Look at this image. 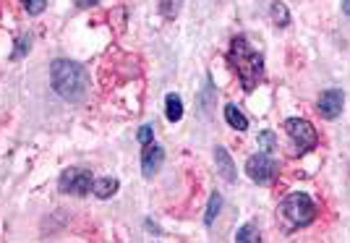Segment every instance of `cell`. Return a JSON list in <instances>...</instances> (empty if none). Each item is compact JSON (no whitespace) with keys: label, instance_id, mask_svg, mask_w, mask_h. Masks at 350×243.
Segmentation results:
<instances>
[{"label":"cell","instance_id":"obj_7","mask_svg":"<svg viewBox=\"0 0 350 243\" xmlns=\"http://www.w3.org/2000/svg\"><path fill=\"white\" fill-rule=\"evenodd\" d=\"M342 105H345L342 89H327L319 97V102H317V113L321 118H327V120H335L337 115L342 113Z\"/></svg>","mask_w":350,"mask_h":243},{"label":"cell","instance_id":"obj_4","mask_svg":"<svg viewBox=\"0 0 350 243\" xmlns=\"http://www.w3.org/2000/svg\"><path fill=\"white\" fill-rule=\"evenodd\" d=\"M285 133L291 139L293 157H301V155L314 152L317 144H319V133H317V129L308 123L306 118H288L285 120Z\"/></svg>","mask_w":350,"mask_h":243},{"label":"cell","instance_id":"obj_19","mask_svg":"<svg viewBox=\"0 0 350 243\" xmlns=\"http://www.w3.org/2000/svg\"><path fill=\"white\" fill-rule=\"evenodd\" d=\"M21 5H24V11L29 16H40L47 8V0H21Z\"/></svg>","mask_w":350,"mask_h":243},{"label":"cell","instance_id":"obj_17","mask_svg":"<svg viewBox=\"0 0 350 243\" xmlns=\"http://www.w3.org/2000/svg\"><path fill=\"white\" fill-rule=\"evenodd\" d=\"M29 44H31L29 34H21V37H18V42H16V50L11 53V57H14V60H21V57H24L31 50Z\"/></svg>","mask_w":350,"mask_h":243},{"label":"cell","instance_id":"obj_3","mask_svg":"<svg viewBox=\"0 0 350 243\" xmlns=\"http://www.w3.org/2000/svg\"><path fill=\"white\" fill-rule=\"evenodd\" d=\"M314 217H317V204H314V199H311L308 194H304V191L288 194L278 207V220L285 225L288 233L308 228V225L314 222Z\"/></svg>","mask_w":350,"mask_h":243},{"label":"cell","instance_id":"obj_2","mask_svg":"<svg viewBox=\"0 0 350 243\" xmlns=\"http://www.w3.org/2000/svg\"><path fill=\"white\" fill-rule=\"evenodd\" d=\"M50 84L60 100L84 102L89 94V71L71 57H58L50 63Z\"/></svg>","mask_w":350,"mask_h":243},{"label":"cell","instance_id":"obj_6","mask_svg":"<svg viewBox=\"0 0 350 243\" xmlns=\"http://www.w3.org/2000/svg\"><path fill=\"white\" fill-rule=\"evenodd\" d=\"M246 175L254 183H259V186H269V183H275V178L280 175L278 159L272 157L269 152H259V155L246 159Z\"/></svg>","mask_w":350,"mask_h":243},{"label":"cell","instance_id":"obj_8","mask_svg":"<svg viewBox=\"0 0 350 243\" xmlns=\"http://www.w3.org/2000/svg\"><path fill=\"white\" fill-rule=\"evenodd\" d=\"M162 162H165V149L160 144H146L144 152H142V172L146 178H154L160 172Z\"/></svg>","mask_w":350,"mask_h":243},{"label":"cell","instance_id":"obj_21","mask_svg":"<svg viewBox=\"0 0 350 243\" xmlns=\"http://www.w3.org/2000/svg\"><path fill=\"white\" fill-rule=\"evenodd\" d=\"M275 149V133L272 131H264L259 136V152H272Z\"/></svg>","mask_w":350,"mask_h":243},{"label":"cell","instance_id":"obj_15","mask_svg":"<svg viewBox=\"0 0 350 243\" xmlns=\"http://www.w3.org/2000/svg\"><path fill=\"white\" fill-rule=\"evenodd\" d=\"M235 241L238 243H259V230H256V225L254 222H248V225H243V228L238 230V235H235Z\"/></svg>","mask_w":350,"mask_h":243},{"label":"cell","instance_id":"obj_14","mask_svg":"<svg viewBox=\"0 0 350 243\" xmlns=\"http://www.w3.org/2000/svg\"><path fill=\"white\" fill-rule=\"evenodd\" d=\"M272 21H275L278 27H288V24H291V14H288L285 3H280V0L272 3Z\"/></svg>","mask_w":350,"mask_h":243},{"label":"cell","instance_id":"obj_16","mask_svg":"<svg viewBox=\"0 0 350 243\" xmlns=\"http://www.w3.org/2000/svg\"><path fill=\"white\" fill-rule=\"evenodd\" d=\"M186 0H160V11L165 18H175L178 11H180V5H183Z\"/></svg>","mask_w":350,"mask_h":243},{"label":"cell","instance_id":"obj_11","mask_svg":"<svg viewBox=\"0 0 350 243\" xmlns=\"http://www.w3.org/2000/svg\"><path fill=\"white\" fill-rule=\"evenodd\" d=\"M225 120L233 131H246L248 129V118L241 113L238 105H225Z\"/></svg>","mask_w":350,"mask_h":243},{"label":"cell","instance_id":"obj_23","mask_svg":"<svg viewBox=\"0 0 350 243\" xmlns=\"http://www.w3.org/2000/svg\"><path fill=\"white\" fill-rule=\"evenodd\" d=\"M342 8H345V14L350 16V0H342Z\"/></svg>","mask_w":350,"mask_h":243},{"label":"cell","instance_id":"obj_20","mask_svg":"<svg viewBox=\"0 0 350 243\" xmlns=\"http://www.w3.org/2000/svg\"><path fill=\"white\" fill-rule=\"evenodd\" d=\"M136 139H139V144H142V146L152 144V142H154V126H152V123L142 126V129H139V133H136Z\"/></svg>","mask_w":350,"mask_h":243},{"label":"cell","instance_id":"obj_1","mask_svg":"<svg viewBox=\"0 0 350 243\" xmlns=\"http://www.w3.org/2000/svg\"><path fill=\"white\" fill-rule=\"evenodd\" d=\"M228 66L233 68V73L238 76V81H241L246 94H251L256 86L262 84L264 57H262V53L251 44V40H248L246 34L233 37V42L228 47Z\"/></svg>","mask_w":350,"mask_h":243},{"label":"cell","instance_id":"obj_22","mask_svg":"<svg viewBox=\"0 0 350 243\" xmlns=\"http://www.w3.org/2000/svg\"><path fill=\"white\" fill-rule=\"evenodd\" d=\"M97 3H100V0H76L79 8H92V5H97Z\"/></svg>","mask_w":350,"mask_h":243},{"label":"cell","instance_id":"obj_10","mask_svg":"<svg viewBox=\"0 0 350 243\" xmlns=\"http://www.w3.org/2000/svg\"><path fill=\"white\" fill-rule=\"evenodd\" d=\"M120 183H118V178H94V183H92V194L97 196V199H110V196H116Z\"/></svg>","mask_w":350,"mask_h":243},{"label":"cell","instance_id":"obj_13","mask_svg":"<svg viewBox=\"0 0 350 243\" xmlns=\"http://www.w3.org/2000/svg\"><path fill=\"white\" fill-rule=\"evenodd\" d=\"M219 207H222V196L215 191V194L209 196V204H206V215H204L206 228H212V225H215V220H217V215H219Z\"/></svg>","mask_w":350,"mask_h":243},{"label":"cell","instance_id":"obj_5","mask_svg":"<svg viewBox=\"0 0 350 243\" xmlns=\"http://www.w3.org/2000/svg\"><path fill=\"white\" fill-rule=\"evenodd\" d=\"M92 183H94V175L84 168H66L58 178V191L66 196H89L92 194Z\"/></svg>","mask_w":350,"mask_h":243},{"label":"cell","instance_id":"obj_9","mask_svg":"<svg viewBox=\"0 0 350 243\" xmlns=\"http://www.w3.org/2000/svg\"><path fill=\"white\" fill-rule=\"evenodd\" d=\"M215 162H217L219 178L228 183H235V162L225 146H215Z\"/></svg>","mask_w":350,"mask_h":243},{"label":"cell","instance_id":"obj_18","mask_svg":"<svg viewBox=\"0 0 350 243\" xmlns=\"http://www.w3.org/2000/svg\"><path fill=\"white\" fill-rule=\"evenodd\" d=\"M212 94H215V89H212V79H206L204 92L199 94V107L204 110V115H209V107H212Z\"/></svg>","mask_w":350,"mask_h":243},{"label":"cell","instance_id":"obj_12","mask_svg":"<svg viewBox=\"0 0 350 243\" xmlns=\"http://www.w3.org/2000/svg\"><path fill=\"white\" fill-rule=\"evenodd\" d=\"M165 115H167L170 123H178V120L183 118V100H180L175 92H170V94L165 97Z\"/></svg>","mask_w":350,"mask_h":243}]
</instances>
